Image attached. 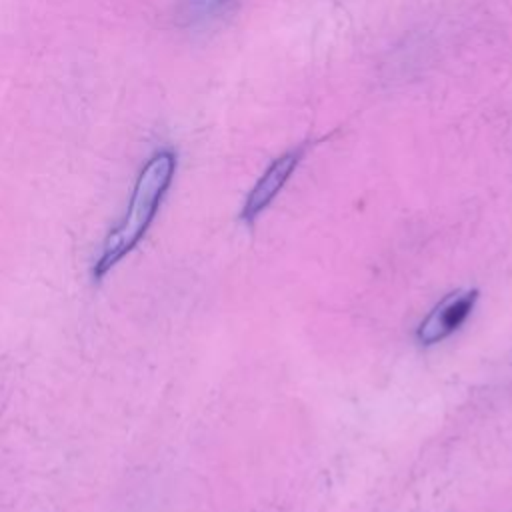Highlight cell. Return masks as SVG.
Instances as JSON below:
<instances>
[{"instance_id":"1","label":"cell","mask_w":512,"mask_h":512,"mask_svg":"<svg viewBox=\"0 0 512 512\" xmlns=\"http://www.w3.org/2000/svg\"><path fill=\"white\" fill-rule=\"evenodd\" d=\"M174 170L176 156L172 150H160L144 164L134 182V190L124 218L102 244V252L94 264L96 278H102L142 240L162 204L164 194L170 188Z\"/></svg>"},{"instance_id":"2","label":"cell","mask_w":512,"mask_h":512,"mask_svg":"<svg viewBox=\"0 0 512 512\" xmlns=\"http://www.w3.org/2000/svg\"><path fill=\"white\" fill-rule=\"evenodd\" d=\"M478 300V290H456L444 296L420 322L416 338L422 346H432L452 336L470 316Z\"/></svg>"},{"instance_id":"3","label":"cell","mask_w":512,"mask_h":512,"mask_svg":"<svg viewBox=\"0 0 512 512\" xmlns=\"http://www.w3.org/2000/svg\"><path fill=\"white\" fill-rule=\"evenodd\" d=\"M300 158H302V150H290L278 156L266 168V172L258 178V182L246 196V202L242 208V220L252 222L276 198V194L282 190V186L288 182V178L296 170Z\"/></svg>"},{"instance_id":"4","label":"cell","mask_w":512,"mask_h":512,"mask_svg":"<svg viewBox=\"0 0 512 512\" xmlns=\"http://www.w3.org/2000/svg\"><path fill=\"white\" fill-rule=\"evenodd\" d=\"M228 0H192L190 4V10L194 16H206V14H212L214 10L222 8Z\"/></svg>"}]
</instances>
